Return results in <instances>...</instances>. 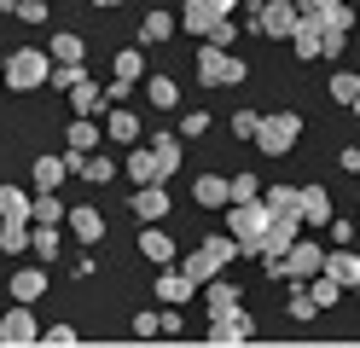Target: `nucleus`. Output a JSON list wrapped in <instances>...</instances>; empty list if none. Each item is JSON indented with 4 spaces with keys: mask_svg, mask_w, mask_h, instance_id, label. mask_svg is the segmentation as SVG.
<instances>
[{
    "mask_svg": "<svg viewBox=\"0 0 360 348\" xmlns=\"http://www.w3.org/2000/svg\"><path fill=\"white\" fill-rule=\"evenodd\" d=\"M105 134L117 139V146H134V139H140V116H134V110H110L105 116Z\"/></svg>",
    "mask_w": 360,
    "mask_h": 348,
    "instance_id": "nucleus-22",
    "label": "nucleus"
},
{
    "mask_svg": "<svg viewBox=\"0 0 360 348\" xmlns=\"http://www.w3.org/2000/svg\"><path fill=\"white\" fill-rule=\"evenodd\" d=\"M82 82H87V70H82V64H53V87L70 93V87H82Z\"/></svg>",
    "mask_w": 360,
    "mask_h": 348,
    "instance_id": "nucleus-41",
    "label": "nucleus"
},
{
    "mask_svg": "<svg viewBox=\"0 0 360 348\" xmlns=\"http://www.w3.org/2000/svg\"><path fill=\"white\" fill-rule=\"evenodd\" d=\"M297 215L314 226H331V192L326 186H297Z\"/></svg>",
    "mask_w": 360,
    "mask_h": 348,
    "instance_id": "nucleus-11",
    "label": "nucleus"
},
{
    "mask_svg": "<svg viewBox=\"0 0 360 348\" xmlns=\"http://www.w3.org/2000/svg\"><path fill=\"white\" fill-rule=\"evenodd\" d=\"M267 203H233V215H227V226H233V244L238 250H256L262 244V232H267Z\"/></svg>",
    "mask_w": 360,
    "mask_h": 348,
    "instance_id": "nucleus-6",
    "label": "nucleus"
},
{
    "mask_svg": "<svg viewBox=\"0 0 360 348\" xmlns=\"http://www.w3.org/2000/svg\"><path fill=\"white\" fill-rule=\"evenodd\" d=\"M192 278L186 273H174V267H163V273H157V302H169V308H186V302H192Z\"/></svg>",
    "mask_w": 360,
    "mask_h": 348,
    "instance_id": "nucleus-12",
    "label": "nucleus"
},
{
    "mask_svg": "<svg viewBox=\"0 0 360 348\" xmlns=\"http://www.w3.org/2000/svg\"><path fill=\"white\" fill-rule=\"evenodd\" d=\"M82 53H87V46H82V35H76V30H58V35H53V46H47V58H53V64H82Z\"/></svg>",
    "mask_w": 360,
    "mask_h": 348,
    "instance_id": "nucleus-20",
    "label": "nucleus"
},
{
    "mask_svg": "<svg viewBox=\"0 0 360 348\" xmlns=\"http://www.w3.org/2000/svg\"><path fill=\"white\" fill-rule=\"evenodd\" d=\"M198 82L204 87H233V82H244V58L204 41V53H198Z\"/></svg>",
    "mask_w": 360,
    "mask_h": 348,
    "instance_id": "nucleus-5",
    "label": "nucleus"
},
{
    "mask_svg": "<svg viewBox=\"0 0 360 348\" xmlns=\"http://www.w3.org/2000/svg\"><path fill=\"white\" fill-rule=\"evenodd\" d=\"M157 331H163V319H157V314H134V337H157Z\"/></svg>",
    "mask_w": 360,
    "mask_h": 348,
    "instance_id": "nucleus-46",
    "label": "nucleus"
},
{
    "mask_svg": "<svg viewBox=\"0 0 360 348\" xmlns=\"http://www.w3.org/2000/svg\"><path fill=\"white\" fill-rule=\"evenodd\" d=\"M151 157H157V169H163V180L180 169V139L174 134H163V139H151Z\"/></svg>",
    "mask_w": 360,
    "mask_h": 348,
    "instance_id": "nucleus-30",
    "label": "nucleus"
},
{
    "mask_svg": "<svg viewBox=\"0 0 360 348\" xmlns=\"http://www.w3.org/2000/svg\"><path fill=\"white\" fill-rule=\"evenodd\" d=\"M70 105H76V116H94V110L105 105V87H94V82H82V87H70Z\"/></svg>",
    "mask_w": 360,
    "mask_h": 348,
    "instance_id": "nucleus-34",
    "label": "nucleus"
},
{
    "mask_svg": "<svg viewBox=\"0 0 360 348\" xmlns=\"http://www.w3.org/2000/svg\"><path fill=\"white\" fill-rule=\"evenodd\" d=\"M290 46H297V58H320V46H326V23H314V18H302L297 23V35H290Z\"/></svg>",
    "mask_w": 360,
    "mask_h": 348,
    "instance_id": "nucleus-17",
    "label": "nucleus"
},
{
    "mask_svg": "<svg viewBox=\"0 0 360 348\" xmlns=\"http://www.w3.org/2000/svg\"><path fill=\"white\" fill-rule=\"evenodd\" d=\"M337 162H343L349 174H360V151H354V146H343V157H337Z\"/></svg>",
    "mask_w": 360,
    "mask_h": 348,
    "instance_id": "nucleus-48",
    "label": "nucleus"
},
{
    "mask_svg": "<svg viewBox=\"0 0 360 348\" xmlns=\"http://www.w3.org/2000/svg\"><path fill=\"white\" fill-rule=\"evenodd\" d=\"M192 198L204 203V209H221V203H227V180H221V174H198V186H192Z\"/></svg>",
    "mask_w": 360,
    "mask_h": 348,
    "instance_id": "nucleus-24",
    "label": "nucleus"
},
{
    "mask_svg": "<svg viewBox=\"0 0 360 348\" xmlns=\"http://www.w3.org/2000/svg\"><path fill=\"white\" fill-rule=\"evenodd\" d=\"M349 110H354V116H360V99H354V105H349Z\"/></svg>",
    "mask_w": 360,
    "mask_h": 348,
    "instance_id": "nucleus-50",
    "label": "nucleus"
},
{
    "mask_svg": "<svg viewBox=\"0 0 360 348\" xmlns=\"http://www.w3.org/2000/svg\"><path fill=\"white\" fill-rule=\"evenodd\" d=\"M297 23H302L297 0H267V6L256 12V30H262L267 41H290V35H297Z\"/></svg>",
    "mask_w": 360,
    "mask_h": 348,
    "instance_id": "nucleus-7",
    "label": "nucleus"
},
{
    "mask_svg": "<svg viewBox=\"0 0 360 348\" xmlns=\"http://www.w3.org/2000/svg\"><path fill=\"white\" fill-rule=\"evenodd\" d=\"M140 76H146V58L134 53V46H122V53H117V82H128V87H134Z\"/></svg>",
    "mask_w": 360,
    "mask_h": 348,
    "instance_id": "nucleus-38",
    "label": "nucleus"
},
{
    "mask_svg": "<svg viewBox=\"0 0 360 348\" xmlns=\"http://www.w3.org/2000/svg\"><path fill=\"white\" fill-rule=\"evenodd\" d=\"M297 134H302V116L297 110H274V116H262V122H256V146L267 157H285L290 146H297Z\"/></svg>",
    "mask_w": 360,
    "mask_h": 348,
    "instance_id": "nucleus-4",
    "label": "nucleus"
},
{
    "mask_svg": "<svg viewBox=\"0 0 360 348\" xmlns=\"http://www.w3.org/2000/svg\"><path fill=\"white\" fill-rule=\"evenodd\" d=\"M343 46H349V35H343V30H326V46H320V58H337Z\"/></svg>",
    "mask_w": 360,
    "mask_h": 348,
    "instance_id": "nucleus-47",
    "label": "nucleus"
},
{
    "mask_svg": "<svg viewBox=\"0 0 360 348\" xmlns=\"http://www.w3.org/2000/svg\"><path fill=\"white\" fill-rule=\"evenodd\" d=\"M290 244H297V215H274L267 232H262V244H256V255H262V262H279Z\"/></svg>",
    "mask_w": 360,
    "mask_h": 348,
    "instance_id": "nucleus-10",
    "label": "nucleus"
},
{
    "mask_svg": "<svg viewBox=\"0 0 360 348\" xmlns=\"http://www.w3.org/2000/svg\"><path fill=\"white\" fill-rule=\"evenodd\" d=\"M308 296H314V308L326 314V308H337V296H343V285H331V278L320 273V278H308Z\"/></svg>",
    "mask_w": 360,
    "mask_h": 348,
    "instance_id": "nucleus-35",
    "label": "nucleus"
},
{
    "mask_svg": "<svg viewBox=\"0 0 360 348\" xmlns=\"http://www.w3.org/2000/svg\"><path fill=\"white\" fill-rule=\"evenodd\" d=\"M64 215H70V209H64V203H58L53 192H41V198L30 203V221H35V226H58Z\"/></svg>",
    "mask_w": 360,
    "mask_h": 348,
    "instance_id": "nucleus-25",
    "label": "nucleus"
},
{
    "mask_svg": "<svg viewBox=\"0 0 360 348\" xmlns=\"http://www.w3.org/2000/svg\"><path fill=\"white\" fill-rule=\"evenodd\" d=\"M64 221H70V232H76L82 244H99V238H105V215H99L94 203H76V209H70Z\"/></svg>",
    "mask_w": 360,
    "mask_h": 348,
    "instance_id": "nucleus-14",
    "label": "nucleus"
},
{
    "mask_svg": "<svg viewBox=\"0 0 360 348\" xmlns=\"http://www.w3.org/2000/svg\"><path fill=\"white\" fill-rule=\"evenodd\" d=\"M210 122H215V116H204V110H186V116H180V134H186V139H198V134H210Z\"/></svg>",
    "mask_w": 360,
    "mask_h": 348,
    "instance_id": "nucleus-43",
    "label": "nucleus"
},
{
    "mask_svg": "<svg viewBox=\"0 0 360 348\" xmlns=\"http://www.w3.org/2000/svg\"><path fill=\"white\" fill-rule=\"evenodd\" d=\"M233 255H238V244H233V238H204V244H198V250L186 255V267H180V273H186L192 285H210V278H215L221 267H227Z\"/></svg>",
    "mask_w": 360,
    "mask_h": 348,
    "instance_id": "nucleus-3",
    "label": "nucleus"
},
{
    "mask_svg": "<svg viewBox=\"0 0 360 348\" xmlns=\"http://www.w3.org/2000/svg\"><path fill=\"white\" fill-rule=\"evenodd\" d=\"M64 174H70V169H64V157H41L35 162V186H41V192H58Z\"/></svg>",
    "mask_w": 360,
    "mask_h": 348,
    "instance_id": "nucleus-32",
    "label": "nucleus"
},
{
    "mask_svg": "<svg viewBox=\"0 0 360 348\" xmlns=\"http://www.w3.org/2000/svg\"><path fill=\"white\" fill-rule=\"evenodd\" d=\"M297 12L314 18V23H326V30H354V12H349V0H297Z\"/></svg>",
    "mask_w": 360,
    "mask_h": 348,
    "instance_id": "nucleus-9",
    "label": "nucleus"
},
{
    "mask_svg": "<svg viewBox=\"0 0 360 348\" xmlns=\"http://www.w3.org/2000/svg\"><path fill=\"white\" fill-rule=\"evenodd\" d=\"M331 99H337V105H354V99H360V70H343V76H331Z\"/></svg>",
    "mask_w": 360,
    "mask_h": 348,
    "instance_id": "nucleus-37",
    "label": "nucleus"
},
{
    "mask_svg": "<svg viewBox=\"0 0 360 348\" xmlns=\"http://www.w3.org/2000/svg\"><path fill=\"white\" fill-rule=\"evenodd\" d=\"M134 215H146V221L169 215V192L163 186H140V192H134Z\"/></svg>",
    "mask_w": 360,
    "mask_h": 348,
    "instance_id": "nucleus-21",
    "label": "nucleus"
},
{
    "mask_svg": "<svg viewBox=\"0 0 360 348\" xmlns=\"http://www.w3.org/2000/svg\"><path fill=\"white\" fill-rule=\"evenodd\" d=\"M0 250H6V255L30 250V221H0Z\"/></svg>",
    "mask_w": 360,
    "mask_h": 348,
    "instance_id": "nucleus-33",
    "label": "nucleus"
},
{
    "mask_svg": "<svg viewBox=\"0 0 360 348\" xmlns=\"http://www.w3.org/2000/svg\"><path fill=\"white\" fill-rule=\"evenodd\" d=\"M227 12H233V0H186V30L210 41L221 23H227Z\"/></svg>",
    "mask_w": 360,
    "mask_h": 348,
    "instance_id": "nucleus-8",
    "label": "nucleus"
},
{
    "mask_svg": "<svg viewBox=\"0 0 360 348\" xmlns=\"http://www.w3.org/2000/svg\"><path fill=\"white\" fill-rule=\"evenodd\" d=\"M41 296H47V273H41V267H18L12 273V302L30 308V302H41Z\"/></svg>",
    "mask_w": 360,
    "mask_h": 348,
    "instance_id": "nucleus-13",
    "label": "nucleus"
},
{
    "mask_svg": "<svg viewBox=\"0 0 360 348\" xmlns=\"http://www.w3.org/2000/svg\"><path fill=\"white\" fill-rule=\"evenodd\" d=\"M204 302H210V325L215 319H233L238 314V285H233V278H210V296Z\"/></svg>",
    "mask_w": 360,
    "mask_h": 348,
    "instance_id": "nucleus-16",
    "label": "nucleus"
},
{
    "mask_svg": "<svg viewBox=\"0 0 360 348\" xmlns=\"http://www.w3.org/2000/svg\"><path fill=\"white\" fill-rule=\"evenodd\" d=\"M128 180H134V192H140V186H163L157 157H151V151H134V157H128Z\"/></svg>",
    "mask_w": 360,
    "mask_h": 348,
    "instance_id": "nucleus-18",
    "label": "nucleus"
},
{
    "mask_svg": "<svg viewBox=\"0 0 360 348\" xmlns=\"http://www.w3.org/2000/svg\"><path fill=\"white\" fill-rule=\"evenodd\" d=\"M169 35H174V12H146L140 41H146V46H157V41H169Z\"/></svg>",
    "mask_w": 360,
    "mask_h": 348,
    "instance_id": "nucleus-28",
    "label": "nucleus"
},
{
    "mask_svg": "<svg viewBox=\"0 0 360 348\" xmlns=\"http://www.w3.org/2000/svg\"><path fill=\"white\" fill-rule=\"evenodd\" d=\"M267 215H297V186H267ZM302 221V215H297Z\"/></svg>",
    "mask_w": 360,
    "mask_h": 348,
    "instance_id": "nucleus-31",
    "label": "nucleus"
},
{
    "mask_svg": "<svg viewBox=\"0 0 360 348\" xmlns=\"http://www.w3.org/2000/svg\"><path fill=\"white\" fill-rule=\"evenodd\" d=\"M267 273H274V278H320L326 273V250L314 238H297L279 262H267Z\"/></svg>",
    "mask_w": 360,
    "mask_h": 348,
    "instance_id": "nucleus-2",
    "label": "nucleus"
},
{
    "mask_svg": "<svg viewBox=\"0 0 360 348\" xmlns=\"http://www.w3.org/2000/svg\"><path fill=\"white\" fill-rule=\"evenodd\" d=\"M0 6H18V0H0Z\"/></svg>",
    "mask_w": 360,
    "mask_h": 348,
    "instance_id": "nucleus-51",
    "label": "nucleus"
},
{
    "mask_svg": "<svg viewBox=\"0 0 360 348\" xmlns=\"http://www.w3.org/2000/svg\"><path fill=\"white\" fill-rule=\"evenodd\" d=\"M285 314H290V319H314L320 308H314V296H308V290H290V302H285Z\"/></svg>",
    "mask_w": 360,
    "mask_h": 348,
    "instance_id": "nucleus-42",
    "label": "nucleus"
},
{
    "mask_svg": "<svg viewBox=\"0 0 360 348\" xmlns=\"http://www.w3.org/2000/svg\"><path fill=\"white\" fill-rule=\"evenodd\" d=\"M0 82L18 87V93H30V87H41V82H53V58L41 53V46H18V53L6 58V70H0Z\"/></svg>",
    "mask_w": 360,
    "mask_h": 348,
    "instance_id": "nucleus-1",
    "label": "nucleus"
},
{
    "mask_svg": "<svg viewBox=\"0 0 360 348\" xmlns=\"http://www.w3.org/2000/svg\"><path fill=\"white\" fill-rule=\"evenodd\" d=\"M256 122H262L256 110H238V116H233V134H238V139H256Z\"/></svg>",
    "mask_w": 360,
    "mask_h": 348,
    "instance_id": "nucleus-45",
    "label": "nucleus"
},
{
    "mask_svg": "<svg viewBox=\"0 0 360 348\" xmlns=\"http://www.w3.org/2000/svg\"><path fill=\"white\" fill-rule=\"evenodd\" d=\"M326 278H331V285H343V290H354L360 285V255L354 250H331L326 255Z\"/></svg>",
    "mask_w": 360,
    "mask_h": 348,
    "instance_id": "nucleus-15",
    "label": "nucleus"
},
{
    "mask_svg": "<svg viewBox=\"0 0 360 348\" xmlns=\"http://www.w3.org/2000/svg\"><path fill=\"white\" fill-rule=\"evenodd\" d=\"M99 146V122H94V116H76V122H70V151H94Z\"/></svg>",
    "mask_w": 360,
    "mask_h": 348,
    "instance_id": "nucleus-29",
    "label": "nucleus"
},
{
    "mask_svg": "<svg viewBox=\"0 0 360 348\" xmlns=\"http://www.w3.org/2000/svg\"><path fill=\"white\" fill-rule=\"evenodd\" d=\"M354 296H360V285H354Z\"/></svg>",
    "mask_w": 360,
    "mask_h": 348,
    "instance_id": "nucleus-52",
    "label": "nucleus"
},
{
    "mask_svg": "<svg viewBox=\"0 0 360 348\" xmlns=\"http://www.w3.org/2000/svg\"><path fill=\"white\" fill-rule=\"evenodd\" d=\"M30 203L35 198H24L18 186H0V221H30Z\"/></svg>",
    "mask_w": 360,
    "mask_h": 348,
    "instance_id": "nucleus-27",
    "label": "nucleus"
},
{
    "mask_svg": "<svg viewBox=\"0 0 360 348\" xmlns=\"http://www.w3.org/2000/svg\"><path fill=\"white\" fill-rule=\"evenodd\" d=\"M18 18H24V23H47V0H18V6H12Z\"/></svg>",
    "mask_w": 360,
    "mask_h": 348,
    "instance_id": "nucleus-44",
    "label": "nucleus"
},
{
    "mask_svg": "<svg viewBox=\"0 0 360 348\" xmlns=\"http://www.w3.org/2000/svg\"><path fill=\"white\" fill-rule=\"evenodd\" d=\"M146 99H151L157 110H174V105H180V87H174V76H151V82H146Z\"/></svg>",
    "mask_w": 360,
    "mask_h": 348,
    "instance_id": "nucleus-26",
    "label": "nucleus"
},
{
    "mask_svg": "<svg viewBox=\"0 0 360 348\" xmlns=\"http://www.w3.org/2000/svg\"><path fill=\"white\" fill-rule=\"evenodd\" d=\"M30 250L41 255V262H53L58 255V226H30Z\"/></svg>",
    "mask_w": 360,
    "mask_h": 348,
    "instance_id": "nucleus-36",
    "label": "nucleus"
},
{
    "mask_svg": "<svg viewBox=\"0 0 360 348\" xmlns=\"http://www.w3.org/2000/svg\"><path fill=\"white\" fill-rule=\"evenodd\" d=\"M140 255H146V262H174V238L163 226H146L140 232Z\"/></svg>",
    "mask_w": 360,
    "mask_h": 348,
    "instance_id": "nucleus-19",
    "label": "nucleus"
},
{
    "mask_svg": "<svg viewBox=\"0 0 360 348\" xmlns=\"http://www.w3.org/2000/svg\"><path fill=\"white\" fill-rule=\"evenodd\" d=\"M0 337H6V342H30L35 337V314L30 308H12L6 319H0Z\"/></svg>",
    "mask_w": 360,
    "mask_h": 348,
    "instance_id": "nucleus-23",
    "label": "nucleus"
},
{
    "mask_svg": "<svg viewBox=\"0 0 360 348\" xmlns=\"http://www.w3.org/2000/svg\"><path fill=\"white\" fill-rule=\"evenodd\" d=\"M76 174H82V180H94V186H105V180H117V162H110V157H87Z\"/></svg>",
    "mask_w": 360,
    "mask_h": 348,
    "instance_id": "nucleus-39",
    "label": "nucleus"
},
{
    "mask_svg": "<svg viewBox=\"0 0 360 348\" xmlns=\"http://www.w3.org/2000/svg\"><path fill=\"white\" fill-rule=\"evenodd\" d=\"M256 192H262L256 174H233L227 180V203H256Z\"/></svg>",
    "mask_w": 360,
    "mask_h": 348,
    "instance_id": "nucleus-40",
    "label": "nucleus"
},
{
    "mask_svg": "<svg viewBox=\"0 0 360 348\" xmlns=\"http://www.w3.org/2000/svg\"><path fill=\"white\" fill-rule=\"evenodd\" d=\"M94 6H99V12H110V6H122V0H94Z\"/></svg>",
    "mask_w": 360,
    "mask_h": 348,
    "instance_id": "nucleus-49",
    "label": "nucleus"
},
{
    "mask_svg": "<svg viewBox=\"0 0 360 348\" xmlns=\"http://www.w3.org/2000/svg\"><path fill=\"white\" fill-rule=\"evenodd\" d=\"M47 6H53V0H47Z\"/></svg>",
    "mask_w": 360,
    "mask_h": 348,
    "instance_id": "nucleus-53",
    "label": "nucleus"
}]
</instances>
